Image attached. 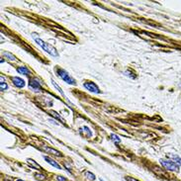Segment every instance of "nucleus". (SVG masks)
I'll use <instances>...</instances> for the list:
<instances>
[{
  "instance_id": "nucleus-1",
  "label": "nucleus",
  "mask_w": 181,
  "mask_h": 181,
  "mask_svg": "<svg viewBox=\"0 0 181 181\" xmlns=\"http://www.w3.org/2000/svg\"><path fill=\"white\" fill-rule=\"evenodd\" d=\"M36 34H33V38H34L35 42L39 45L40 47H41L42 49L45 51V52H47L49 53V55H53V57H59V53H57V51L55 50V48H53V46H51L50 44H48L47 42L43 41L42 39H40V38L36 37L35 36Z\"/></svg>"
},
{
  "instance_id": "nucleus-2",
  "label": "nucleus",
  "mask_w": 181,
  "mask_h": 181,
  "mask_svg": "<svg viewBox=\"0 0 181 181\" xmlns=\"http://www.w3.org/2000/svg\"><path fill=\"white\" fill-rule=\"evenodd\" d=\"M57 75H59L63 81H66V83L71 84V85H75V84H76L75 79L73 77H71L70 74H69L66 70H64V69H62V68H57Z\"/></svg>"
},
{
  "instance_id": "nucleus-3",
  "label": "nucleus",
  "mask_w": 181,
  "mask_h": 181,
  "mask_svg": "<svg viewBox=\"0 0 181 181\" xmlns=\"http://www.w3.org/2000/svg\"><path fill=\"white\" fill-rule=\"evenodd\" d=\"M160 164L164 167L165 169L170 171H177L178 168H179V165L177 163H175L172 160H166V159H160Z\"/></svg>"
},
{
  "instance_id": "nucleus-4",
  "label": "nucleus",
  "mask_w": 181,
  "mask_h": 181,
  "mask_svg": "<svg viewBox=\"0 0 181 181\" xmlns=\"http://www.w3.org/2000/svg\"><path fill=\"white\" fill-rule=\"evenodd\" d=\"M84 87L87 89L88 91H90V92L92 93H96V94H98V93H100V89L99 87H98L94 82H91V81H88V82H85V83L83 84Z\"/></svg>"
},
{
  "instance_id": "nucleus-5",
  "label": "nucleus",
  "mask_w": 181,
  "mask_h": 181,
  "mask_svg": "<svg viewBox=\"0 0 181 181\" xmlns=\"http://www.w3.org/2000/svg\"><path fill=\"white\" fill-rule=\"evenodd\" d=\"M29 88H30L31 90L36 91V92H40L42 89V86L38 79H31L30 81H29Z\"/></svg>"
},
{
  "instance_id": "nucleus-6",
  "label": "nucleus",
  "mask_w": 181,
  "mask_h": 181,
  "mask_svg": "<svg viewBox=\"0 0 181 181\" xmlns=\"http://www.w3.org/2000/svg\"><path fill=\"white\" fill-rule=\"evenodd\" d=\"M11 80H12L13 84H14L15 86L18 87V88H23L24 86H25V81H24L22 78L18 77V76H14L11 78Z\"/></svg>"
},
{
  "instance_id": "nucleus-7",
  "label": "nucleus",
  "mask_w": 181,
  "mask_h": 181,
  "mask_svg": "<svg viewBox=\"0 0 181 181\" xmlns=\"http://www.w3.org/2000/svg\"><path fill=\"white\" fill-rule=\"evenodd\" d=\"M44 158H45V160H47V162H48V163H50L51 165H53V167H55V168H57V169H62L61 166H60V165L57 163L55 160H53V159H52V158L48 157V156H44Z\"/></svg>"
},
{
  "instance_id": "nucleus-8",
  "label": "nucleus",
  "mask_w": 181,
  "mask_h": 181,
  "mask_svg": "<svg viewBox=\"0 0 181 181\" xmlns=\"http://www.w3.org/2000/svg\"><path fill=\"white\" fill-rule=\"evenodd\" d=\"M17 71L20 73V74H24V75H30L31 71L29 70L26 66H20V68H17Z\"/></svg>"
},
{
  "instance_id": "nucleus-9",
  "label": "nucleus",
  "mask_w": 181,
  "mask_h": 181,
  "mask_svg": "<svg viewBox=\"0 0 181 181\" xmlns=\"http://www.w3.org/2000/svg\"><path fill=\"white\" fill-rule=\"evenodd\" d=\"M169 158H170V160H172L175 163H177L178 165L181 164V157L179 155H167Z\"/></svg>"
},
{
  "instance_id": "nucleus-10",
  "label": "nucleus",
  "mask_w": 181,
  "mask_h": 181,
  "mask_svg": "<svg viewBox=\"0 0 181 181\" xmlns=\"http://www.w3.org/2000/svg\"><path fill=\"white\" fill-rule=\"evenodd\" d=\"M27 162H28V163L30 164L32 167H35V168L39 169V170H41V169H42V167L40 166V165L38 164L36 161H34V160H33L32 158H27Z\"/></svg>"
},
{
  "instance_id": "nucleus-11",
  "label": "nucleus",
  "mask_w": 181,
  "mask_h": 181,
  "mask_svg": "<svg viewBox=\"0 0 181 181\" xmlns=\"http://www.w3.org/2000/svg\"><path fill=\"white\" fill-rule=\"evenodd\" d=\"M45 151H49V153H52L53 155H57V156H61L62 155L59 153V151H55V149H51V147H45Z\"/></svg>"
},
{
  "instance_id": "nucleus-12",
  "label": "nucleus",
  "mask_w": 181,
  "mask_h": 181,
  "mask_svg": "<svg viewBox=\"0 0 181 181\" xmlns=\"http://www.w3.org/2000/svg\"><path fill=\"white\" fill-rule=\"evenodd\" d=\"M52 83H53V85L55 86V88L57 89V90H59V92L60 93V94H61L62 96H63L64 98H66V100H68V97H66V94H64V93H63V91L61 90V88H60V87H59V85H57V82H55V80H53V79H52Z\"/></svg>"
},
{
  "instance_id": "nucleus-13",
  "label": "nucleus",
  "mask_w": 181,
  "mask_h": 181,
  "mask_svg": "<svg viewBox=\"0 0 181 181\" xmlns=\"http://www.w3.org/2000/svg\"><path fill=\"white\" fill-rule=\"evenodd\" d=\"M51 114H52V115L53 116V117L55 118V119L59 120L60 122L62 123V124H63V125H66V121H64V119H62V118L60 117V116H59V114H57V112H55V111H51Z\"/></svg>"
},
{
  "instance_id": "nucleus-14",
  "label": "nucleus",
  "mask_w": 181,
  "mask_h": 181,
  "mask_svg": "<svg viewBox=\"0 0 181 181\" xmlns=\"http://www.w3.org/2000/svg\"><path fill=\"white\" fill-rule=\"evenodd\" d=\"M0 88H1V90H7L8 89V85L4 82V78L1 76V82H0Z\"/></svg>"
},
{
  "instance_id": "nucleus-15",
  "label": "nucleus",
  "mask_w": 181,
  "mask_h": 181,
  "mask_svg": "<svg viewBox=\"0 0 181 181\" xmlns=\"http://www.w3.org/2000/svg\"><path fill=\"white\" fill-rule=\"evenodd\" d=\"M85 176L87 177V179H89V180H91V181H93V180L96 179L95 175L93 173H91L90 171H86V172H85Z\"/></svg>"
},
{
  "instance_id": "nucleus-16",
  "label": "nucleus",
  "mask_w": 181,
  "mask_h": 181,
  "mask_svg": "<svg viewBox=\"0 0 181 181\" xmlns=\"http://www.w3.org/2000/svg\"><path fill=\"white\" fill-rule=\"evenodd\" d=\"M3 55H4V57H8V59H10V60H16V57H15L13 55H11L10 53L5 52V53H3Z\"/></svg>"
},
{
  "instance_id": "nucleus-17",
  "label": "nucleus",
  "mask_w": 181,
  "mask_h": 181,
  "mask_svg": "<svg viewBox=\"0 0 181 181\" xmlns=\"http://www.w3.org/2000/svg\"><path fill=\"white\" fill-rule=\"evenodd\" d=\"M111 138H112L114 143H121V138L115 134H111Z\"/></svg>"
},
{
  "instance_id": "nucleus-18",
  "label": "nucleus",
  "mask_w": 181,
  "mask_h": 181,
  "mask_svg": "<svg viewBox=\"0 0 181 181\" xmlns=\"http://www.w3.org/2000/svg\"><path fill=\"white\" fill-rule=\"evenodd\" d=\"M35 177H37V179H39V180H45L46 179V176L43 175V174H39V173H37V174H35Z\"/></svg>"
},
{
  "instance_id": "nucleus-19",
  "label": "nucleus",
  "mask_w": 181,
  "mask_h": 181,
  "mask_svg": "<svg viewBox=\"0 0 181 181\" xmlns=\"http://www.w3.org/2000/svg\"><path fill=\"white\" fill-rule=\"evenodd\" d=\"M82 129H83V131L87 134V137H91V132H90V130H89V128H87V127H83Z\"/></svg>"
},
{
  "instance_id": "nucleus-20",
  "label": "nucleus",
  "mask_w": 181,
  "mask_h": 181,
  "mask_svg": "<svg viewBox=\"0 0 181 181\" xmlns=\"http://www.w3.org/2000/svg\"><path fill=\"white\" fill-rule=\"evenodd\" d=\"M57 181H66V178L63 177V176H57Z\"/></svg>"
},
{
  "instance_id": "nucleus-21",
  "label": "nucleus",
  "mask_w": 181,
  "mask_h": 181,
  "mask_svg": "<svg viewBox=\"0 0 181 181\" xmlns=\"http://www.w3.org/2000/svg\"><path fill=\"white\" fill-rule=\"evenodd\" d=\"M126 181H138V180L135 179V178L133 177H126Z\"/></svg>"
},
{
  "instance_id": "nucleus-22",
  "label": "nucleus",
  "mask_w": 181,
  "mask_h": 181,
  "mask_svg": "<svg viewBox=\"0 0 181 181\" xmlns=\"http://www.w3.org/2000/svg\"><path fill=\"white\" fill-rule=\"evenodd\" d=\"M17 181H24V180H22V179H18Z\"/></svg>"
}]
</instances>
